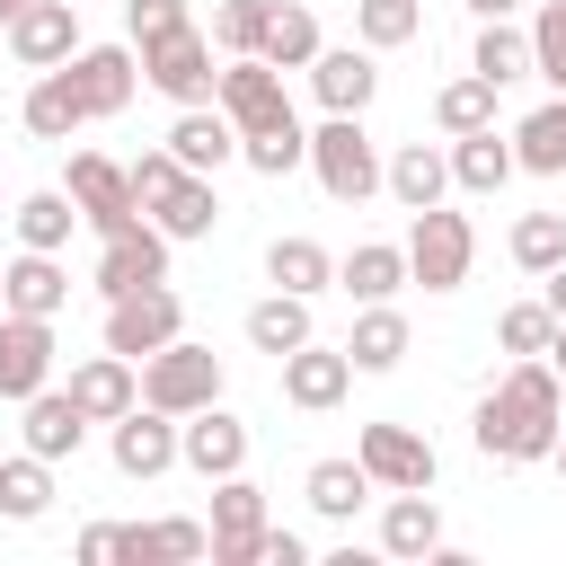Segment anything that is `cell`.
I'll return each instance as SVG.
<instances>
[{"label": "cell", "instance_id": "obj_1", "mask_svg": "<svg viewBox=\"0 0 566 566\" xmlns=\"http://www.w3.org/2000/svg\"><path fill=\"white\" fill-rule=\"evenodd\" d=\"M557 424H566V380L548 371V354H513L504 380L478 398L469 442H478L486 460H513V469H522V460H548Z\"/></svg>", "mask_w": 566, "mask_h": 566}, {"label": "cell", "instance_id": "obj_2", "mask_svg": "<svg viewBox=\"0 0 566 566\" xmlns=\"http://www.w3.org/2000/svg\"><path fill=\"white\" fill-rule=\"evenodd\" d=\"M407 283H424V292H460L469 283V265H478V230H469V212H451V203H424V212H407Z\"/></svg>", "mask_w": 566, "mask_h": 566}, {"label": "cell", "instance_id": "obj_3", "mask_svg": "<svg viewBox=\"0 0 566 566\" xmlns=\"http://www.w3.org/2000/svg\"><path fill=\"white\" fill-rule=\"evenodd\" d=\"M318 186H327V203H371L380 195V150H371V133H363V115H327L318 133H310V159H301Z\"/></svg>", "mask_w": 566, "mask_h": 566}, {"label": "cell", "instance_id": "obj_4", "mask_svg": "<svg viewBox=\"0 0 566 566\" xmlns=\"http://www.w3.org/2000/svg\"><path fill=\"white\" fill-rule=\"evenodd\" d=\"M212 398H221V354H212V345L168 336L159 354H142V407H159V416H195V407H212Z\"/></svg>", "mask_w": 566, "mask_h": 566}, {"label": "cell", "instance_id": "obj_5", "mask_svg": "<svg viewBox=\"0 0 566 566\" xmlns=\"http://www.w3.org/2000/svg\"><path fill=\"white\" fill-rule=\"evenodd\" d=\"M142 53V88H159V97H177V106H212V35L186 18V27H168V35H150V44H133Z\"/></svg>", "mask_w": 566, "mask_h": 566}, {"label": "cell", "instance_id": "obj_6", "mask_svg": "<svg viewBox=\"0 0 566 566\" xmlns=\"http://www.w3.org/2000/svg\"><path fill=\"white\" fill-rule=\"evenodd\" d=\"M168 336H186V301H177L168 283H142V292H115V301H106V354L142 363V354H159Z\"/></svg>", "mask_w": 566, "mask_h": 566}, {"label": "cell", "instance_id": "obj_7", "mask_svg": "<svg viewBox=\"0 0 566 566\" xmlns=\"http://www.w3.org/2000/svg\"><path fill=\"white\" fill-rule=\"evenodd\" d=\"M212 106L239 124V133H265V124H292V97H283V71L265 53H230L221 80H212Z\"/></svg>", "mask_w": 566, "mask_h": 566}, {"label": "cell", "instance_id": "obj_8", "mask_svg": "<svg viewBox=\"0 0 566 566\" xmlns=\"http://www.w3.org/2000/svg\"><path fill=\"white\" fill-rule=\"evenodd\" d=\"M62 195L80 203V221H88L97 239H115V230H133V221H142V203H133V177H124V159H106V150H71V177H62Z\"/></svg>", "mask_w": 566, "mask_h": 566}, {"label": "cell", "instance_id": "obj_9", "mask_svg": "<svg viewBox=\"0 0 566 566\" xmlns=\"http://www.w3.org/2000/svg\"><path fill=\"white\" fill-rule=\"evenodd\" d=\"M142 283H168V230L142 212L133 230H115V239H97V265H88V292L97 301H115V292H142Z\"/></svg>", "mask_w": 566, "mask_h": 566}, {"label": "cell", "instance_id": "obj_10", "mask_svg": "<svg viewBox=\"0 0 566 566\" xmlns=\"http://www.w3.org/2000/svg\"><path fill=\"white\" fill-rule=\"evenodd\" d=\"M274 522V504H265V486L248 478V469H230V478H212V566H256V531Z\"/></svg>", "mask_w": 566, "mask_h": 566}, {"label": "cell", "instance_id": "obj_11", "mask_svg": "<svg viewBox=\"0 0 566 566\" xmlns=\"http://www.w3.org/2000/svg\"><path fill=\"white\" fill-rule=\"evenodd\" d=\"M354 460H363V478H371L380 495L442 478V460H433V442H424L416 424H363V433H354Z\"/></svg>", "mask_w": 566, "mask_h": 566}, {"label": "cell", "instance_id": "obj_12", "mask_svg": "<svg viewBox=\"0 0 566 566\" xmlns=\"http://www.w3.org/2000/svg\"><path fill=\"white\" fill-rule=\"evenodd\" d=\"M62 71H71V88H80L88 124L124 115V106H133V88H142V53H133V35H124V44H80Z\"/></svg>", "mask_w": 566, "mask_h": 566}, {"label": "cell", "instance_id": "obj_13", "mask_svg": "<svg viewBox=\"0 0 566 566\" xmlns=\"http://www.w3.org/2000/svg\"><path fill=\"white\" fill-rule=\"evenodd\" d=\"M0 35H9L18 71H62V62L80 53V0H27Z\"/></svg>", "mask_w": 566, "mask_h": 566}, {"label": "cell", "instance_id": "obj_14", "mask_svg": "<svg viewBox=\"0 0 566 566\" xmlns=\"http://www.w3.org/2000/svg\"><path fill=\"white\" fill-rule=\"evenodd\" d=\"M177 460L212 486V478H230V469H248V424L212 398V407H195V416H177Z\"/></svg>", "mask_w": 566, "mask_h": 566}, {"label": "cell", "instance_id": "obj_15", "mask_svg": "<svg viewBox=\"0 0 566 566\" xmlns=\"http://www.w3.org/2000/svg\"><path fill=\"white\" fill-rule=\"evenodd\" d=\"M53 318H27V310H0V398L18 407V398H35L44 380H53Z\"/></svg>", "mask_w": 566, "mask_h": 566}, {"label": "cell", "instance_id": "obj_16", "mask_svg": "<svg viewBox=\"0 0 566 566\" xmlns=\"http://www.w3.org/2000/svg\"><path fill=\"white\" fill-rule=\"evenodd\" d=\"M0 310L62 318V310H71V265H62L53 248H18V256H0Z\"/></svg>", "mask_w": 566, "mask_h": 566}, {"label": "cell", "instance_id": "obj_17", "mask_svg": "<svg viewBox=\"0 0 566 566\" xmlns=\"http://www.w3.org/2000/svg\"><path fill=\"white\" fill-rule=\"evenodd\" d=\"M274 371H283V407H301V416H327V407L354 389V363H345V345H318V336H310V345H292Z\"/></svg>", "mask_w": 566, "mask_h": 566}, {"label": "cell", "instance_id": "obj_18", "mask_svg": "<svg viewBox=\"0 0 566 566\" xmlns=\"http://www.w3.org/2000/svg\"><path fill=\"white\" fill-rule=\"evenodd\" d=\"M106 451H115V469L124 478H168L177 469V416H159V407H124L115 424H106Z\"/></svg>", "mask_w": 566, "mask_h": 566}, {"label": "cell", "instance_id": "obj_19", "mask_svg": "<svg viewBox=\"0 0 566 566\" xmlns=\"http://www.w3.org/2000/svg\"><path fill=\"white\" fill-rule=\"evenodd\" d=\"M18 433H27V451H35V460H53V469H62V460H80L88 416H80V398H71V389H53V380H44L35 398H18Z\"/></svg>", "mask_w": 566, "mask_h": 566}, {"label": "cell", "instance_id": "obj_20", "mask_svg": "<svg viewBox=\"0 0 566 566\" xmlns=\"http://www.w3.org/2000/svg\"><path fill=\"white\" fill-rule=\"evenodd\" d=\"M371 88H380L371 44H318V53H310V97H318L327 115H363Z\"/></svg>", "mask_w": 566, "mask_h": 566}, {"label": "cell", "instance_id": "obj_21", "mask_svg": "<svg viewBox=\"0 0 566 566\" xmlns=\"http://www.w3.org/2000/svg\"><path fill=\"white\" fill-rule=\"evenodd\" d=\"M212 548V522H115L106 566H195Z\"/></svg>", "mask_w": 566, "mask_h": 566}, {"label": "cell", "instance_id": "obj_22", "mask_svg": "<svg viewBox=\"0 0 566 566\" xmlns=\"http://www.w3.org/2000/svg\"><path fill=\"white\" fill-rule=\"evenodd\" d=\"M62 389L80 398L88 424H115L124 407H142V363H124V354H88V363H71Z\"/></svg>", "mask_w": 566, "mask_h": 566}, {"label": "cell", "instance_id": "obj_23", "mask_svg": "<svg viewBox=\"0 0 566 566\" xmlns=\"http://www.w3.org/2000/svg\"><path fill=\"white\" fill-rule=\"evenodd\" d=\"M168 150H177V168H195V177H221V168L239 159V124H230L221 106H177V124H168Z\"/></svg>", "mask_w": 566, "mask_h": 566}, {"label": "cell", "instance_id": "obj_24", "mask_svg": "<svg viewBox=\"0 0 566 566\" xmlns=\"http://www.w3.org/2000/svg\"><path fill=\"white\" fill-rule=\"evenodd\" d=\"M451 186L460 195H504L522 168H513V133H495V124H478V133H451Z\"/></svg>", "mask_w": 566, "mask_h": 566}, {"label": "cell", "instance_id": "obj_25", "mask_svg": "<svg viewBox=\"0 0 566 566\" xmlns=\"http://www.w3.org/2000/svg\"><path fill=\"white\" fill-rule=\"evenodd\" d=\"M380 557H442V504H433V486H398L380 504Z\"/></svg>", "mask_w": 566, "mask_h": 566}, {"label": "cell", "instance_id": "obj_26", "mask_svg": "<svg viewBox=\"0 0 566 566\" xmlns=\"http://www.w3.org/2000/svg\"><path fill=\"white\" fill-rule=\"evenodd\" d=\"M18 124H27L35 142H71V133L88 124V106H80L71 71H35V80H27V97H18Z\"/></svg>", "mask_w": 566, "mask_h": 566}, {"label": "cell", "instance_id": "obj_27", "mask_svg": "<svg viewBox=\"0 0 566 566\" xmlns=\"http://www.w3.org/2000/svg\"><path fill=\"white\" fill-rule=\"evenodd\" d=\"M380 186H389L407 212H424V203H442V195H451V159H442L433 142H398V150L380 159Z\"/></svg>", "mask_w": 566, "mask_h": 566}, {"label": "cell", "instance_id": "obj_28", "mask_svg": "<svg viewBox=\"0 0 566 566\" xmlns=\"http://www.w3.org/2000/svg\"><path fill=\"white\" fill-rule=\"evenodd\" d=\"M150 221L168 230V248H186V239H212V221H221V195H212V177H177L159 203H150Z\"/></svg>", "mask_w": 566, "mask_h": 566}, {"label": "cell", "instance_id": "obj_29", "mask_svg": "<svg viewBox=\"0 0 566 566\" xmlns=\"http://www.w3.org/2000/svg\"><path fill=\"white\" fill-rule=\"evenodd\" d=\"M398 283H407L398 239H354V256H336V292H354V301H389Z\"/></svg>", "mask_w": 566, "mask_h": 566}, {"label": "cell", "instance_id": "obj_30", "mask_svg": "<svg viewBox=\"0 0 566 566\" xmlns=\"http://www.w3.org/2000/svg\"><path fill=\"white\" fill-rule=\"evenodd\" d=\"M469 71H478L486 88H513V80H531V35H522L513 18H478V44H469Z\"/></svg>", "mask_w": 566, "mask_h": 566}, {"label": "cell", "instance_id": "obj_31", "mask_svg": "<svg viewBox=\"0 0 566 566\" xmlns=\"http://www.w3.org/2000/svg\"><path fill=\"white\" fill-rule=\"evenodd\" d=\"M345 363H354V371H398V363H407V318H398L389 301H363V318H354V336H345Z\"/></svg>", "mask_w": 566, "mask_h": 566}, {"label": "cell", "instance_id": "obj_32", "mask_svg": "<svg viewBox=\"0 0 566 566\" xmlns=\"http://www.w3.org/2000/svg\"><path fill=\"white\" fill-rule=\"evenodd\" d=\"M301 495H310V513H318V522H354V513H363V495H371V478H363V460L345 451V460H310Z\"/></svg>", "mask_w": 566, "mask_h": 566}, {"label": "cell", "instance_id": "obj_33", "mask_svg": "<svg viewBox=\"0 0 566 566\" xmlns=\"http://www.w3.org/2000/svg\"><path fill=\"white\" fill-rule=\"evenodd\" d=\"M513 168L566 177V97H548V106H531V115L513 124Z\"/></svg>", "mask_w": 566, "mask_h": 566}, {"label": "cell", "instance_id": "obj_34", "mask_svg": "<svg viewBox=\"0 0 566 566\" xmlns=\"http://www.w3.org/2000/svg\"><path fill=\"white\" fill-rule=\"evenodd\" d=\"M256 53H265L274 71H310V53H318V18H310V0H274Z\"/></svg>", "mask_w": 566, "mask_h": 566}, {"label": "cell", "instance_id": "obj_35", "mask_svg": "<svg viewBox=\"0 0 566 566\" xmlns=\"http://www.w3.org/2000/svg\"><path fill=\"white\" fill-rule=\"evenodd\" d=\"M265 283H274V292H301V301H318V292L336 283V256H327L318 239H274V248H265Z\"/></svg>", "mask_w": 566, "mask_h": 566}, {"label": "cell", "instance_id": "obj_36", "mask_svg": "<svg viewBox=\"0 0 566 566\" xmlns=\"http://www.w3.org/2000/svg\"><path fill=\"white\" fill-rule=\"evenodd\" d=\"M310 336H318V327H310V301H301V292H265V301L248 310V345L274 354V363H283L292 345H310Z\"/></svg>", "mask_w": 566, "mask_h": 566}, {"label": "cell", "instance_id": "obj_37", "mask_svg": "<svg viewBox=\"0 0 566 566\" xmlns=\"http://www.w3.org/2000/svg\"><path fill=\"white\" fill-rule=\"evenodd\" d=\"M44 513H53V460L35 451L0 460V522H44Z\"/></svg>", "mask_w": 566, "mask_h": 566}, {"label": "cell", "instance_id": "obj_38", "mask_svg": "<svg viewBox=\"0 0 566 566\" xmlns=\"http://www.w3.org/2000/svg\"><path fill=\"white\" fill-rule=\"evenodd\" d=\"M71 230H80V203L62 195V186H35L27 203H18V248H71Z\"/></svg>", "mask_w": 566, "mask_h": 566}, {"label": "cell", "instance_id": "obj_39", "mask_svg": "<svg viewBox=\"0 0 566 566\" xmlns=\"http://www.w3.org/2000/svg\"><path fill=\"white\" fill-rule=\"evenodd\" d=\"M354 35L371 53H398V44L424 35V0H354Z\"/></svg>", "mask_w": 566, "mask_h": 566}, {"label": "cell", "instance_id": "obj_40", "mask_svg": "<svg viewBox=\"0 0 566 566\" xmlns=\"http://www.w3.org/2000/svg\"><path fill=\"white\" fill-rule=\"evenodd\" d=\"M239 159H248L256 177H292V168L310 159V124L292 115V124H265V133H239Z\"/></svg>", "mask_w": 566, "mask_h": 566}, {"label": "cell", "instance_id": "obj_41", "mask_svg": "<svg viewBox=\"0 0 566 566\" xmlns=\"http://www.w3.org/2000/svg\"><path fill=\"white\" fill-rule=\"evenodd\" d=\"M495 97H504V88H486L478 71H460V80H442L433 124H442V133H478V124H495Z\"/></svg>", "mask_w": 566, "mask_h": 566}, {"label": "cell", "instance_id": "obj_42", "mask_svg": "<svg viewBox=\"0 0 566 566\" xmlns=\"http://www.w3.org/2000/svg\"><path fill=\"white\" fill-rule=\"evenodd\" d=\"M504 248H513V265H522V274H548V265L566 256V212H522Z\"/></svg>", "mask_w": 566, "mask_h": 566}, {"label": "cell", "instance_id": "obj_43", "mask_svg": "<svg viewBox=\"0 0 566 566\" xmlns=\"http://www.w3.org/2000/svg\"><path fill=\"white\" fill-rule=\"evenodd\" d=\"M522 35H531V71H539V80L566 97V0H539Z\"/></svg>", "mask_w": 566, "mask_h": 566}, {"label": "cell", "instance_id": "obj_44", "mask_svg": "<svg viewBox=\"0 0 566 566\" xmlns=\"http://www.w3.org/2000/svg\"><path fill=\"white\" fill-rule=\"evenodd\" d=\"M265 9L274 0H212V53H256V35H265Z\"/></svg>", "mask_w": 566, "mask_h": 566}, {"label": "cell", "instance_id": "obj_45", "mask_svg": "<svg viewBox=\"0 0 566 566\" xmlns=\"http://www.w3.org/2000/svg\"><path fill=\"white\" fill-rule=\"evenodd\" d=\"M548 336H557L548 301H513V310L495 318V345H504V354H548Z\"/></svg>", "mask_w": 566, "mask_h": 566}, {"label": "cell", "instance_id": "obj_46", "mask_svg": "<svg viewBox=\"0 0 566 566\" xmlns=\"http://www.w3.org/2000/svg\"><path fill=\"white\" fill-rule=\"evenodd\" d=\"M124 177H133V203L150 212V203H159V195H168V186H177L186 168H177V150L159 142V150H142V159H124Z\"/></svg>", "mask_w": 566, "mask_h": 566}, {"label": "cell", "instance_id": "obj_47", "mask_svg": "<svg viewBox=\"0 0 566 566\" xmlns=\"http://www.w3.org/2000/svg\"><path fill=\"white\" fill-rule=\"evenodd\" d=\"M168 27H186V0H124V35H133V44H150V35H168Z\"/></svg>", "mask_w": 566, "mask_h": 566}, {"label": "cell", "instance_id": "obj_48", "mask_svg": "<svg viewBox=\"0 0 566 566\" xmlns=\"http://www.w3.org/2000/svg\"><path fill=\"white\" fill-rule=\"evenodd\" d=\"M256 566H310V539L283 531V522H265V531H256Z\"/></svg>", "mask_w": 566, "mask_h": 566}, {"label": "cell", "instance_id": "obj_49", "mask_svg": "<svg viewBox=\"0 0 566 566\" xmlns=\"http://www.w3.org/2000/svg\"><path fill=\"white\" fill-rule=\"evenodd\" d=\"M106 557H115V522H88L80 531V566H106Z\"/></svg>", "mask_w": 566, "mask_h": 566}, {"label": "cell", "instance_id": "obj_50", "mask_svg": "<svg viewBox=\"0 0 566 566\" xmlns=\"http://www.w3.org/2000/svg\"><path fill=\"white\" fill-rule=\"evenodd\" d=\"M539 301H548V318H566V256L539 274Z\"/></svg>", "mask_w": 566, "mask_h": 566}, {"label": "cell", "instance_id": "obj_51", "mask_svg": "<svg viewBox=\"0 0 566 566\" xmlns=\"http://www.w3.org/2000/svg\"><path fill=\"white\" fill-rule=\"evenodd\" d=\"M522 0H469V18H513Z\"/></svg>", "mask_w": 566, "mask_h": 566}, {"label": "cell", "instance_id": "obj_52", "mask_svg": "<svg viewBox=\"0 0 566 566\" xmlns=\"http://www.w3.org/2000/svg\"><path fill=\"white\" fill-rule=\"evenodd\" d=\"M548 371L566 380V318H557V336H548Z\"/></svg>", "mask_w": 566, "mask_h": 566}, {"label": "cell", "instance_id": "obj_53", "mask_svg": "<svg viewBox=\"0 0 566 566\" xmlns=\"http://www.w3.org/2000/svg\"><path fill=\"white\" fill-rule=\"evenodd\" d=\"M548 460H557V478H566V424H557V442H548Z\"/></svg>", "mask_w": 566, "mask_h": 566}, {"label": "cell", "instance_id": "obj_54", "mask_svg": "<svg viewBox=\"0 0 566 566\" xmlns=\"http://www.w3.org/2000/svg\"><path fill=\"white\" fill-rule=\"evenodd\" d=\"M18 9H27V0H0V27H9V18H18Z\"/></svg>", "mask_w": 566, "mask_h": 566}]
</instances>
